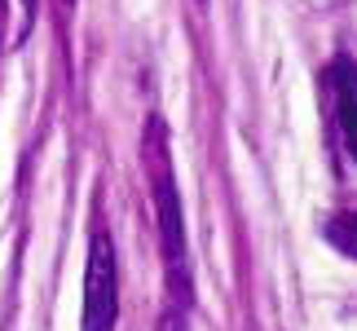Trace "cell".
I'll return each instance as SVG.
<instances>
[{"label":"cell","mask_w":357,"mask_h":331,"mask_svg":"<svg viewBox=\"0 0 357 331\" xmlns=\"http://www.w3.org/2000/svg\"><path fill=\"white\" fill-rule=\"evenodd\" d=\"M155 331H190V309L185 305H163Z\"/></svg>","instance_id":"5"},{"label":"cell","mask_w":357,"mask_h":331,"mask_svg":"<svg viewBox=\"0 0 357 331\" xmlns=\"http://www.w3.org/2000/svg\"><path fill=\"white\" fill-rule=\"evenodd\" d=\"M119 327V260L111 230L93 226L89 234V256H84V314L79 331H115Z\"/></svg>","instance_id":"2"},{"label":"cell","mask_w":357,"mask_h":331,"mask_svg":"<svg viewBox=\"0 0 357 331\" xmlns=\"http://www.w3.org/2000/svg\"><path fill=\"white\" fill-rule=\"evenodd\" d=\"M199 5H203V0H199Z\"/></svg>","instance_id":"6"},{"label":"cell","mask_w":357,"mask_h":331,"mask_svg":"<svg viewBox=\"0 0 357 331\" xmlns=\"http://www.w3.org/2000/svg\"><path fill=\"white\" fill-rule=\"evenodd\" d=\"M142 155H146L150 195H155V216H159V252H163V279H168V305L195 309V270H190L185 212H181V195H176V168H172V150H168V124H163L159 115H150V124H146Z\"/></svg>","instance_id":"1"},{"label":"cell","mask_w":357,"mask_h":331,"mask_svg":"<svg viewBox=\"0 0 357 331\" xmlns=\"http://www.w3.org/2000/svg\"><path fill=\"white\" fill-rule=\"evenodd\" d=\"M322 239L335 247L340 256L357 260V208H344V212H331L322 221Z\"/></svg>","instance_id":"4"},{"label":"cell","mask_w":357,"mask_h":331,"mask_svg":"<svg viewBox=\"0 0 357 331\" xmlns=\"http://www.w3.org/2000/svg\"><path fill=\"white\" fill-rule=\"evenodd\" d=\"M322 84H326V98H331L340 146H344L349 163H357V58H349V53L331 58L322 71Z\"/></svg>","instance_id":"3"}]
</instances>
